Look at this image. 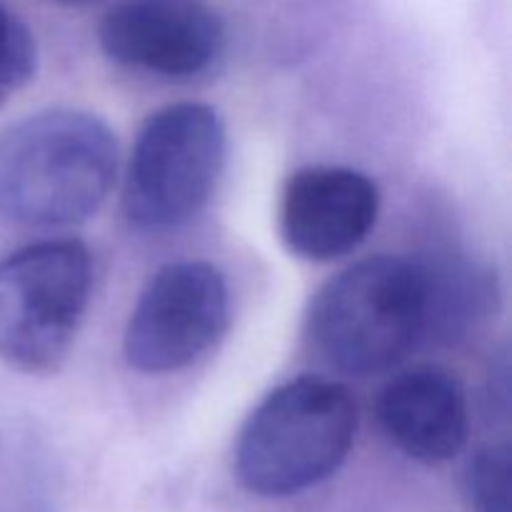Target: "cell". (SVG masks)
<instances>
[{"mask_svg":"<svg viewBox=\"0 0 512 512\" xmlns=\"http://www.w3.org/2000/svg\"><path fill=\"white\" fill-rule=\"evenodd\" d=\"M53 3H60V5H83V3H88V0H53Z\"/></svg>","mask_w":512,"mask_h":512,"instance_id":"13","label":"cell"},{"mask_svg":"<svg viewBox=\"0 0 512 512\" xmlns=\"http://www.w3.org/2000/svg\"><path fill=\"white\" fill-rule=\"evenodd\" d=\"M305 335L338 373L365 378L395 368L428 335L423 260L375 255L345 268L315 293Z\"/></svg>","mask_w":512,"mask_h":512,"instance_id":"2","label":"cell"},{"mask_svg":"<svg viewBox=\"0 0 512 512\" xmlns=\"http://www.w3.org/2000/svg\"><path fill=\"white\" fill-rule=\"evenodd\" d=\"M358 435V405L335 380H290L245 420L235 475L260 498H293L338 473Z\"/></svg>","mask_w":512,"mask_h":512,"instance_id":"3","label":"cell"},{"mask_svg":"<svg viewBox=\"0 0 512 512\" xmlns=\"http://www.w3.org/2000/svg\"><path fill=\"white\" fill-rule=\"evenodd\" d=\"M118 170L110 125L83 110H45L0 133V213L30 228L88 220Z\"/></svg>","mask_w":512,"mask_h":512,"instance_id":"1","label":"cell"},{"mask_svg":"<svg viewBox=\"0 0 512 512\" xmlns=\"http://www.w3.org/2000/svg\"><path fill=\"white\" fill-rule=\"evenodd\" d=\"M113 63L168 80L205 73L225 50V23L205 0H120L98 25Z\"/></svg>","mask_w":512,"mask_h":512,"instance_id":"7","label":"cell"},{"mask_svg":"<svg viewBox=\"0 0 512 512\" xmlns=\"http://www.w3.org/2000/svg\"><path fill=\"white\" fill-rule=\"evenodd\" d=\"M228 320L230 290L213 263H168L148 280L130 313L125 360L145 375L178 373L223 338Z\"/></svg>","mask_w":512,"mask_h":512,"instance_id":"6","label":"cell"},{"mask_svg":"<svg viewBox=\"0 0 512 512\" xmlns=\"http://www.w3.org/2000/svg\"><path fill=\"white\" fill-rule=\"evenodd\" d=\"M93 288L80 240H40L0 260V358L23 373H53L78 335Z\"/></svg>","mask_w":512,"mask_h":512,"instance_id":"4","label":"cell"},{"mask_svg":"<svg viewBox=\"0 0 512 512\" xmlns=\"http://www.w3.org/2000/svg\"><path fill=\"white\" fill-rule=\"evenodd\" d=\"M380 190L343 165L295 170L280 198V238L303 260L330 263L353 253L378 223Z\"/></svg>","mask_w":512,"mask_h":512,"instance_id":"8","label":"cell"},{"mask_svg":"<svg viewBox=\"0 0 512 512\" xmlns=\"http://www.w3.org/2000/svg\"><path fill=\"white\" fill-rule=\"evenodd\" d=\"M38 68V45L23 18L0 0V105L33 80Z\"/></svg>","mask_w":512,"mask_h":512,"instance_id":"12","label":"cell"},{"mask_svg":"<svg viewBox=\"0 0 512 512\" xmlns=\"http://www.w3.org/2000/svg\"><path fill=\"white\" fill-rule=\"evenodd\" d=\"M225 165L213 105L175 103L145 120L125 173L123 210L140 230L180 228L205 208Z\"/></svg>","mask_w":512,"mask_h":512,"instance_id":"5","label":"cell"},{"mask_svg":"<svg viewBox=\"0 0 512 512\" xmlns=\"http://www.w3.org/2000/svg\"><path fill=\"white\" fill-rule=\"evenodd\" d=\"M378 423L408 458L440 465L468 443L470 408L460 380L438 365L405 370L380 390Z\"/></svg>","mask_w":512,"mask_h":512,"instance_id":"9","label":"cell"},{"mask_svg":"<svg viewBox=\"0 0 512 512\" xmlns=\"http://www.w3.org/2000/svg\"><path fill=\"white\" fill-rule=\"evenodd\" d=\"M512 453L508 440L473 453L463 470V498L470 512H510Z\"/></svg>","mask_w":512,"mask_h":512,"instance_id":"11","label":"cell"},{"mask_svg":"<svg viewBox=\"0 0 512 512\" xmlns=\"http://www.w3.org/2000/svg\"><path fill=\"white\" fill-rule=\"evenodd\" d=\"M428 278V335L458 340L488 315L495 298L493 278L463 258L423 260Z\"/></svg>","mask_w":512,"mask_h":512,"instance_id":"10","label":"cell"}]
</instances>
